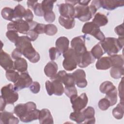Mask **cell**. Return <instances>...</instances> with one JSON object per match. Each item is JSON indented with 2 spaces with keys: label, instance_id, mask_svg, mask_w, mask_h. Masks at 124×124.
Listing matches in <instances>:
<instances>
[{
  "label": "cell",
  "instance_id": "cell-39",
  "mask_svg": "<svg viewBox=\"0 0 124 124\" xmlns=\"http://www.w3.org/2000/svg\"><path fill=\"white\" fill-rule=\"evenodd\" d=\"M56 1L50 0H45L42 1L41 6L44 14L46 12L52 11L54 6V3Z\"/></svg>",
  "mask_w": 124,
  "mask_h": 124
},
{
  "label": "cell",
  "instance_id": "cell-41",
  "mask_svg": "<svg viewBox=\"0 0 124 124\" xmlns=\"http://www.w3.org/2000/svg\"><path fill=\"white\" fill-rule=\"evenodd\" d=\"M6 36L12 43H15L19 38L18 32L14 30H9L6 32Z\"/></svg>",
  "mask_w": 124,
  "mask_h": 124
},
{
  "label": "cell",
  "instance_id": "cell-48",
  "mask_svg": "<svg viewBox=\"0 0 124 124\" xmlns=\"http://www.w3.org/2000/svg\"><path fill=\"white\" fill-rule=\"evenodd\" d=\"M46 25L44 24H41L37 23L34 28L33 29L37 34H42L45 33Z\"/></svg>",
  "mask_w": 124,
  "mask_h": 124
},
{
  "label": "cell",
  "instance_id": "cell-36",
  "mask_svg": "<svg viewBox=\"0 0 124 124\" xmlns=\"http://www.w3.org/2000/svg\"><path fill=\"white\" fill-rule=\"evenodd\" d=\"M115 86L110 81H106L102 83L99 87V90L102 93L106 94L113 89Z\"/></svg>",
  "mask_w": 124,
  "mask_h": 124
},
{
  "label": "cell",
  "instance_id": "cell-57",
  "mask_svg": "<svg viewBox=\"0 0 124 124\" xmlns=\"http://www.w3.org/2000/svg\"><path fill=\"white\" fill-rule=\"evenodd\" d=\"M90 2V0H78V4L82 5H88L89 3Z\"/></svg>",
  "mask_w": 124,
  "mask_h": 124
},
{
  "label": "cell",
  "instance_id": "cell-53",
  "mask_svg": "<svg viewBox=\"0 0 124 124\" xmlns=\"http://www.w3.org/2000/svg\"><path fill=\"white\" fill-rule=\"evenodd\" d=\"M119 91V96L120 98L121 101H124L123 97V78H122V80L120 82L118 86Z\"/></svg>",
  "mask_w": 124,
  "mask_h": 124
},
{
  "label": "cell",
  "instance_id": "cell-13",
  "mask_svg": "<svg viewBox=\"0 0 124 124\" xmlns=\"http://www.w3.org/2000/svg\"><path fill=\"white\" fill-rule=\"evenodd\" d=\"M0 64L6 71L15 70L14 62L13 61L10 56L2 49L0 52Z\"/></svg>",
  "mask_w": 124,
  "mask_h": 124
},
{
  "label": "cell",
  "instance_id": "cell-58",
  "mask_svg": "<svg viewBox=\"0 0 124 124\" xmlns=\"http://www.w3.org/2000/svg\"><path fill=\"white\" fill-rule=\"evenodd\" d=\"M65 2L66 3H70V4H72V5H73V6H74L76 5V4H78V0H65Z\"/></svg>",
  "mask_w": 124,
  "mask_h": 124
},
{
  "label": "cell",
  "instance_id": "cell-2",
  "mask_svg": "<svg viewBox=\"0 0 124 124\" xmlns=\"http://www.w3.org/2000/svg\"><path fill=\"white\" fill-rule=\"evenodd\" d=\"M97 10L95 6L91 4L90 6L78 4L75 7L74 18L82 22L89 21L95 15Z\"/></svg>",
  "mask_w": 124,
  "mask_h": 124
},
{
  "label": "cell",
  "instance_id": "cell-12",
  "mask_svg": "<svg viewBox=\"0 0 124 124\" xmlns=\"http://www.w3.org/2000/svg\"><path fill=\"white\" fill-rule=\"evenodd\" d=\"M22 52V55L32 63H36L40 60V55L34 48L32 44L24 48Z\"/></svg>",
  "mask_w": 124,
  "mask_h": 124
},
{
  "label": "cell",
  "instance_id": "cell-44",
  "mask_svg": "<svg viewBox=\"0 0 124 124\" xmlns=\"http://www.w3.org/2000/svg\"><path fill=\"white\" fill-rule=\"evenodd\" d=\"M64 92L66 95L69 98L74 95H78V91L75 86L72 87H65Z\"/></svg>",
  "mask_w": 124,
  "mask_h": 124
},
{
  "label": "cell",
  "instance_id": "cell-17",
  "mask_svg": "<svg viewBox=\"0 0 124 124\" xmlns=\"http://www.w3.org/2000/svg\"><path fill=\"white\" fill-rule=\"evenodd\" d=\"M95 61V59L93 57L91 52L86 51L80 55V61L78 65L80 68H85L90 64L93 63Z\"/></svg>",
  "mask_w": 124,
  "mask_h": 124
},
{
  "label": "cell",
  "instance_id": "cell-20",
  "mask_svg": "<svg viewBox=\"0 0 124 124\" xmlns=\"http://www.w3.org/2000/svg\"><path fill=\"white\" fill-rule=\"evenodd\" d=\"M85 120L84 124H94L95 119L94 117L95 110L93 107L89 106L82 111Z\"/></svg>",
  "mask_w": 124,
  "mask_h": 124
},
{
  "label": "cell",
  "instance_id": "cell-51",
  "mask_svg": "<svg viewBox=\"0 0 124 124\" xmlns=\"http://www.w3.org/2000/svg\"><path fill=\"white\" fill-rule=\"evenodd\" d=\"M22 55V51L17 48H16L11 53L12 58L15 60H16L19 58H21Z\"/></svg>",
  "mask_w": 124,
  "mask_h": 124
},
{
  "label": "cell",
  "instance_id": "cell-26",
  "mask_svg": "<svg viewBox=\"0 0 124 124\" xmlns=\"http://www.w3.org/2000/svg\"><path fill=\"white\" fill-rule=\"evenodd\" d=\"M14 67L15 70H16L17 72L20 73L26 72L28 68L27 61L23 58L17 59L14 62Z\"/></svg>",
  "mask_w": 124,
  "mask_h": 124
},
{
  "label": "cell",
  "instance_id": "cell-14",
  "mask_svg": "<svg viewBox=\"0 0 124 124\" xmlns=\"http://www.w3.org/2000/svg\"><path fill=\"white\" fill-rule=\"evenodd\" d=\"M72 74L74 78L75 84L78 87L83 88L87 86V81L86 79V73L83 70L78 69Z\"/></svg>",
  "mask_w": 124,
  "mask_h": 124
},
{
  "label": "cell",
  "instance_id": "cell-31",
  "mask_svg": "<svg viewBox=\"0 0 124 124\" xmlns=\"http://www.w3.org/2000/svg\"><path fill=\"white\" fill-rule=\"evenodd\" d=\"M90 52L95 59H100L105 53L99 42L93 46Z\"/></svg>",
  "mask_w": 124,
  "mask_h": 124
},
{
  "label": "cell",
  "instance_id": "cell-1",
  "mask_svg": "<svg viewBox=\"0 0 124 124\" xmlns=\"http://www.w3.org/2000/svg\"><path fill=\"white\" fill-rule=\"evenodd\" d=\"M99 43L105 53L110 56L116 54L123 47L124 36L119 37L118 38L107 37Z\"/></svg>",
  "mask_w": 124,
  "mask_h": 124
},
{
  "label": "cell",
  "instance_id": "cell-54",
  "mask_svg": "<svg viewBox=\"0 0 124 124\" xmlns=\"http://www.w3.org/2000/svg\"><path fill=\"white\" fill-rule=\"evenodd\" d=\"M38 3L37 1H31L28 0L27 1V4L28 8L32 9L33 10L34 7H35L36 5Z\"/></svg>",
  "mask_w": 124,
  "mask_h": 124
},
{
  "label": "cell",
  "instance_id": "cell-45",
  "mask_svg": "<svg viewBox=\"0 0 124 124\" xmlns=\"http://www.w3.org/2000/svg\"><path fill=\"white\" fill-rule=\"evenodd\" d=\"M44 17L46 21L48 23H51L55 20V15L53 11H51L45 13Z\"/></svg>",
  "mask_w": 124,
  "mask_h": 124
},
{
  "label": "cell",
  "instance_id": "cell-28",
  "mask_svg": "<svg viewBox=\"0 0 124 124\" xmlns=\"http://www.w3.org/2000/svg\"><path fill=\"white\" fill-rule=\"evenodd\" d=\"M31 44V41L28 36L25 35L19 36L16 42L15 43L16 48L19 49L21 51L24 48Z\"/></svg>",
  "mask_w": 124,
  "mask_h": 124
},
{
  "label": "cell",
  "instance_id": "cell-6",
  "mask_svg": "<svg viewBox=\"0 0 124 124\" xmlns=\"http://www.w3.org/2000/svg\"><path fill=\"white\" fill-rule=\"evenodd\" d=\"M82 32L85 34H90L94 36L100 41H103L106 37L100 28L92 22H86L83 26Z\"/></svg>",
  "mask_w": 124,
  "mask_h": 124
},
{
  "label": "cell",
  "instance_id": "cell-21",
  "mask_svg": "<svg viewBox=\"0 0 124 124\" xmlns=\"http://www.w3.org/2000/svg\"><path fill=\"white\" fill-rule=\"evenodd\" d=\"M69 40L65 36L60 37L56 41V47L62 54H63L68 50L69 48Z\"/></svg>",
  "mask_w": 124,
  "mask_h": 124
},
{
  "label": "cell",
  "instance_id": "cell-47",
  "mask_svg": "<svg viewBox=\"0 0 124 124\" xmlns=\"http://www.w3.org/2000/svg\"><path fill=\"white\" fill-rule=\"evenodd\" d=\"M34 14L36 16H43L44 15V12L42 9L41 3H38L36 5L35 7L33 9Z\"/></svg>",
  "mask_w": 124,
  "mask_h": 124
},
{
  "label": "cell",
  "instance_id": "cell-50",
  "mask_svg": "<svg viewBox=\"0 0 124 124\" xmlns=\"http://www.w3.org/2000/svg\"><path fill=\"white\" fill-rule=\"evenodd\" d=\"M24 18L25 19V20L27 21L28 22H30L33 21V15L30 9H26Z\"/></svg>",
  "mask_w": 124,
  "mask_h": 124
},
{
  "label": "cell",
  "instance_id": "cell-7",
  "mask_svg": "<svg viewBox=\"0 0 124 124\" xmlns=\"http://www.w3.org/2000/svg\"><path fill=\"white\" fill-rule=\"evenodd\" d=\"M7 30H14L21 34H26L30 30L29 23L22 19H16L9 23L7 26Z\"/></svg>",
  "mask_w": 124,
  "mask_h": 124
},
{
  "label": "cell",
  "instance_id": "cell-11",
  "mask_svg": "<svg viewBox=\"0 0 124 124\" xmlns=\"http://www.w3.org/2000/svg\"><path fill=\"white\" fill-rule=\"evenodd\" d=\"M71 46L78 54H82L87 51L85 45V37L80 35L74 37L71 41Z\"/></svg>",
  "mask_w": 124,
  "mask_h": 124
},
{
  "label": "cell",
  "instance_id": "cell-22",
  "mask_svg": "<svg viewBox=\"0 0 124 124\" xmlns=\"http://www.w3.org/2000/svg\"><path fill=\"white\" fill-rule=\"evenodd\" d=\"M58 70L57 64L53 61H51L46 65L44 68V73L47 77L51 78L57 73Z\"/></svg>",
  "mask_w": 124,
  "mask_h": 124
},
{
  "label": "cell",
  "instance_id": "cell-3",
  "mask_svg": "<svg viewBox=\"0 0 124 124\" xmlns=\"http://www.w3.org/2000/svg\"><path fill=\"white\" fill-rule=\"evenodd\" d=\"M64 60L62 66L67 71H72L75 69L80 61V55L78 54L72 48H69L63 53Z\"/></svg>",
  "mask_w": 124,
  "mask_h": 124
},
{
  "label": "cell",
  "instance_id": "cell-38",
  "mask_svg": "<svg viewBox=\"0 0 124 124\" xmlns=\"http://www.w3.org/2000/svg\"><path fill=\"white\" fill-rule=\"evenodd\" d=\"M19 74L18 72L15 71V70H11L6 71L5 76L6 78L10 81H12L14 83H16L18 80Z\"/></svg>",
  "mask_w": 124,
  "mask_h": 124
},
{
  "label": "cell",
  "instance_id": "cell-9",
  "mask_svg": "<svg viewBox=\"0 0 124 124\" xmlns=\"http://www.w3.org/2000/svg\"><path fill=\"white\" fill-rule=\"evenodd\" d=\"M36 109V104L33 102H28L25 104H18L14 108V113L21 119L29 111Z\"/></svg>",
  "mask_w": 124,
  "mask_h": 124
},
{
  "label": "cell",
  "instance_id": "cell-55",
  "mask_svg": "<svg viewBox=\"0 0 124 124\" xmlns=\"http://www.w3.org/2000/svg\"><path fill=\"white\" fill-rule=\"evenodd\" d=\"M6 104H7V103L6 101L2 97L0 96V111L4 110Z\"/></svg>",
  "mask_w": 124,
  "mask_h": 124
},
{
  "label": "cell",
  "instance_id": "cell-30",
  "mask_svg": "<svg viewBox=\"0 0 124 124\" xmlns=\"http://www.w3.org/2000/svg\"><path fill=\"white\" fill-rule=\"evenodd\" d=\"M111 67H124V56L122 55L114 54L110 57Z\"/></svg>",
  "mask_w": 124,
  "mask_h": 124
},
{
  "label": "cell",
  "instance_id": "cell-24",
  "mask_svg": "<svg viewBox=\"0 0 124 124\" xmlns=\"http://www.w3.org/2000/svg\"><path fill=\"white\" fill-rule=\"evenodd\" d=\"M60 24L66 29H71L75 27V20L74 17H64L60 16L59 17Z\"/></svg>",
  "mask_w": 124,
  "mask_h": 124
},
{
  "label": "cell",
  "instance_id": "cell-4",
  "mask_svg": "<svg viewBox=\"0 0 124 124\" xmlns=\"http://www.w3.org/2000/svg\"><path fill=\"white\" fill-rule=\"evenodd\" d=\"M51 81L46 80L45 83L46 89L49 95L55 94L58 96L62 95L64 91L62 83L60 80L54 78H50Z\"/></svg>",
  "mask_w": 124,
  "mask_h": 124
},
{
  "label": "cell",
  "instance_id": "cell-5",
  "mask_svg": "<svg viewBox=\"0 0 124 124\" xmlns=\"http://www.w3.org/2000/svg\"><path fill=\"white\" fill-rule=\"evenodd\" d=\"M1 96L8 104H14L18 99V94L14 88V85L9 83L4 86L1 89Z\"/></svg>",
  "mask_w": 124,
  "mask_h": 124
},
{
  "label": "cell",
  "instance_id": "cell-16",
  "mask_svg": "<svg viewBox=\"0 0 124 124\" xmlns=\"http://www.w3.org/2000/svg\"><path fill=\"white\" fill-rule=\"evenodd\" d=\"M19 119L15 117L11 112L3 110L0 114V124H17Z\"/></svg>",
  "mask_w": 124,
  "mask_h": 124
},
{
  "label": "cell",
  "instance_id": "cell-33",
  "mask_svg": "<svg viewBox=\"0 0 124 124\" xmlns=\"http://www.w3.org/2000/svg\"><path fill=\"white\" fill-rule=\"evenodd\" d=\"M70 119L78 124L83 123L84 122V117L81 111H74L71 113L69 116Z\"/></svg>",
  "mask_w": 124,
  "mask_h": 124
},
{
  "label": "cell",
  "instance_id": "cell-18",
  "mask_svg": "<svg viewBox=\"0 0 124 124\" xmlns=\"http://www.w3.org/2000/svg\"><path fill=\"white\" fill-rule=\"evenodd\" d=\"M38 120L40 124H53L54 123L51 112L47 108H43L40 110Z\"/></svg>",
  "mask_w": 124,
  "mask_h": 124
},
{
  "label": "cell",
  "instance_id": "cell-23",
  "mask_svg": "<svg viewBox=\"0 0 124 124\" xmlns=\"http://www.w3.org/2000/svg\"><path fill=\"white\" fill-rule=\"evenodd\" d=\"M111 67V62L110 57H103L98 59L95 63V67L98 70H105Z\"/></svg>",
  "mask_w": 124,
  "mask_h": 124
},
{
  "label": "cell",
  "instance_id": "cell-29",
  "mask_svg": "<svg viewBox=\"0 0 124 124\" xmlns=\"http://www.w3.org/2000/svg\"><path fill=\"white\" fill-rule=\"evenodd\" d=\"M124 113V101H120L119 104L115 107L112 111V113L115 118L118 120H120L123 118Z\"/></svg>",
  "mask_w": 124,
  "mask_h": 124
},
{
  "label": "cell",
  "instance_id": "cell-49",
  "mask_svg": "<svg viewBox=\"0 0 124 124\" xmlns=\"http://www.w3.org/2000/svg\"><path fill=\"white\" fill-rule=\"evenodd\" d=\"M38 35L39 34L33 30H29L26 34V36L28 37L31 41H34L36 40L38 37Z\"/></svg>",
  "mask_w": 124,
  "mask_h": 124
},
{
  "label": "cell",
  "instance_id": "cell-32",
  "mask_svg": "<svg viewBox=\"0 0 124 124\" xmlns=\"http://www.w3.org/2000/svg\"><path fill=\"white\" fill-rule=\"evenodd\" d=\"M26 9L21 4L16 5L14 9V19L15 20L22 19L24 17Z\"/></svg>",
  "mask_w": 124,
  "mask_h": 124
},
{
  "label": "cell",
  "instance_id": "cell-25",
  "mask_svg": "<svg viewBox=\"0 0 124 124\" xmlns=\"http://www.w3.org/2000/svg\"><path fill=\"white\" fill-rule=\"evenodd\" d=\"M92 22L98 27H100L107 25L108 23V19L105 15L97 13L94 16Z\"/></svg>",
  "mask_w": 124,
  "mask_h": 124
},
{
  "label": "cell",
  "instance_id": "cell-10",
  "mask_svg": "<svg viewBox=\"0 0 124 124\" xmlns=\"http://www.w3.org/2000/svg\"><path fill=\"white\" fill-rule=\"evenodd\" d=\"M32 83V79L27 71L21 73L17 81L14 83V88L18 91L25 88H28Z\"/></svg>",
  "mask_w": 124,
  "mask_h": 124
},
{
  "label": "cell",
  "instance_id": "cell-46",
  "mask_svg": "<svg viewBox=\"0 0 124 124\" xmlns=\"http://www.w3.org/2000/svg\"><path fill=\"white\" fill-rule=\"evenodd\" d=\"M30 90L33 93H37L40 90V85L37 81L32 82L30 86Z\"/></svg>",
  "mask_w": 124,
  "mask_h": 124
},
{
  "label": "cell",
  "instance_id": "cell-43",
  "mask_svg": "<svg viewBox=\"0 0 124 124\" xmlns=\"http://www.w3.org/2000/svg\"><path fill=\"white\" fill-rule=\"evenodd\" d=\"M99 108L102 110H106L110 107V103L109 100L106 97L100 99L98 103Z\"/></svg>",
  "mask_w": 124,
  "mask_h": 124
},
{
  "label": "cell",
  "instance_id": "cell-37",
  "mask_svg": "<svg viewBox=\"0 0 124 124\" xmlns=\"http://www.w3.org/2000/svg\"><path fill=\"white\" fill-rule=\"evenodd\" d=\"M124 73V67H111L110 70V74L111 77L114 79H119Z\"/></svg>",
  "mask_w": 124,
  "mask_h": 124
},
{
  "label": "cell",
  "instance_id": "cell-52",
  "mask_svg": "<svg viewBox=\"0 0 124 124\" xmlns=\"http://www.w3.org/2000/svg\"><path fill=\"white\" fill-rule=\"evenodd\" d=\"M115 32L119 36L123 37L124 36V26L123 24H121L117 26H116L114 29Z\"/></svg>",
  "mask_w": 124,
  "mask_h": 124
},
{
  "label": "cell",
  "instance_id": "cell-35",
  "mask_svg": "<svg viewBox=\"0 0 124 124\" xmlns=\"http://www.w3.org/2000/svg\"><path fill=\"white\" fill-rule=\"evenodd\" d=\"M105 97L110 102V106L114 105L117 101V90L116 87L113 89L106 93Z\"/></svg>",
  "mask_w": 124,
  "mask_h": 124
},
{
  "label": "cell",
  "instance_id": "cell-56",
  "mask_svg": "<svg viewBox=\"0 0 124 124\" xmlns=\"http://www.w3.org/2000/svg\"><path fill=\"white\" fill-rule=\"evenodd\" d=\"M91 4L93 5L94 6H95L97 9H99L101 6V3H100V0H94L92 1Z\"/></svg>",
  "mask_w": 124,
  "mask_h": 124
},
{
  "label": "cell",
  "instance_id": "cell-8",
  "mask_svg": "<svg viewBox=\"0 0 124 124\" xmlns=\"http://www.w3.org/2000/svg\"><path fill=\"white\" fill-rule=\"evenodd\" d=\"M70 99L74 111H81L86 107L88 102V98L86 93H84L79 96L74 95Z\"/></svg>",
  "mask_w": 124,
  "mask_h": 124
},
{
  "label": "cell",
  "instance_id": "cell-27",
  "mask_svg": "<svg viewBox=\"0 0 124 124\" xmlns=\"http://www.w3.org/2000/svg\"><path fill=\"white\" fill-rule=\"evenodd\" d=\"M40 110L35 109L29 111L23 118L20 120L24 123H29L34 120L38 119Z\"/></svg>",
  "mask_w": 124,
  "mask_h": 124
},
{
  "label": "cell",
  "instance_id": "cell-19",
  "mask_svg": "<svg viewBox=\"0 0 124 124\" xmlns=\"http://www.w3.org/2000/svg\"><path fill=\"white\" fill-rule=\"evenodd\" d=\"M100 3L101 6L107 10H113L124 5V1L114 0H100Z\"/></svg>",
  "mask_w": 124,
  "mask_h": 124
},
{
  "label": "cell",
  "instance_id": "cell-42",
  "mask_svg": "<svg viewBox=\"0 0 124 124\" xmlns=\"http://www.w3.org/2000/svg\"><path fill=\"white\" fill-rule=\"evenodd\" d=\"M61 54L62 53L56 47H52L49 49V58L52 61L56 60Z\"/></svg>",
  "mask_w": 124,
  "mask_h": 124
},
{
  "label": "cell",
  "instance_id": "cell-34",
  "mask_svg": "<svg viewBox=\"0 0 124 124\" xmlns=\"http://www.w3.org/2000/svg\"><path fill=\"white\" fill-rule=\"evenodd\" d=\"M1 15L4 19L12 21L14 19V9L10 7H4L1 11Z\"/></svg>",
  "mask_w": 124,
  "mask_h": 124
},
{
  "label": "cell",
  "instance_id": "cell-15",
  "mask_svg": "<svg viewBox=\"0 0 124 124\" xmlns=\"http://www.w3.org/2000/svg\"><path fill=\"white\" fill-rule=\"evenodd\" d=\"M61 16L64 17H74L75 7L68 3H62L58 5Z\"/></svg>",
  "mask_w": 124,
  "mask_h": 124
},
{
  "label": "cell",
  "instance_id": "cell-40",
  "mask_svg": "<svg viewBox=\"0 0 124 124\" xmlns=\"http://www.w3.org/2000/svg\"><path fill=\"white\" fill-rule=\"evenodd\" d=\"M58 31V29L56 25L53 24L46 25L45 33L49 36L54 35Z\"/></svg>",
  "mask_w": 124,
  "mask_h": 124
}]
</instances>
